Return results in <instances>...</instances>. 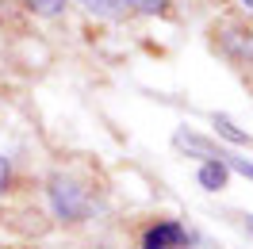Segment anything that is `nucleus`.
Wrapping results in <instances>:
<instances>
[{"label":"nucleus","instance_id":"1","mask_svg":"<svg viewBox=\"0 0 253 249\" xmlns=\"http://www.w3.org/2000/svg\"><path fill=\"white\" fill-rule=\"evenodd\" d=\"M50 200H54V211H58V218L77 222V218L88 215L84 192H81L77 184H69V180H54V184H50Z\"/></svg>","mask_w":253,"mask_h":249},{"label":"nucleus","instance_id":"2","mask_svg":"<svg viewBox=\"0 0 253 249\" xmlns=\"http://www.w3.org/2000/svg\"><path fill=\"white\" fill-rule=\"evenodd\" d=\"M184 246H188V234L180 222H158L142 238V249H184Z\"/></svg>","mask_w":253,"mask_h":249},{"label":"nucleus","instance_id":"3","mask_svg":"<svg viewBox=\"0 0 253 249\" xmlns=\"http://www.w3.org/2000/svg\"><path fill=\"white\" fill-rule=\"evenodd\" d=\"M200 184H204L207 192L226 188V161H207L204 169H200Z\"/></svg>","mask_w":253,"mask_h":249},{"label":"nucleus","instance_id":"4","mask_svg":"<svg viewBox=\"0 0 253 249\" xmlns=\"http://www.w3.org/2000/svg\"><path fill=\"white\" fill-rule=\"evenodd\" d=\"M27 4H31L39 16H58V12L65 8V0H27Z\"/></svg>","mask_w":253,"mask_h":249},{"label":"nucleus","instance_id":"5","mask_svg":"<svg viewBox=\"0 0 253 249\" xmlns=\"http://www.w3.org/2000/svg\"><path fill=\"white\" fill-rule=\"evenodd\" d=\"M215 126H219V130H222V134H226L230 142H250V134H242V130H238L230 119H226V115H219V119H215Z\"/></svg>","mask_w":253,"mask_h":249},{"label":"nucleus","instance_id":"6","mask_svg":"<svg viewBox=\"0 0 253 249\" xmlns=\"http://www.w3.org/2000/svg\"><path fill=\"white\" fill-rule=\"evenodd\" d=\"M123 4L138 8V12H165V4H169V0H123Z\"/></svg>","mask_w":253,"mask_h":249},{"label":"nucleus","instance_id":"7","mask_svg":"<svg viewBox=\"0 0 253 249\" xmlns=\"http://www.w3.org/2000/svg\"><path fill=\"white\" fill-rule=\"evenodd\" d=\"M84 4H88L92 12H104V16H115V12H119L115 4H123V0H84Z\"/></svg>","mask_w":253,"mask_h":249},{"label":"nucleus","instance_id":"8","mask_svg":"<svg viewBox=\"0 0 253 249\" xmlns=\"http://www.w3.org/2000/svg\"><path fill=\"white\" fill-rule=\"evenodd\" d=\"M222 161H226V165H230V169H238V172H246V176H250V180H253V165H250V161H242V157H230V154H222Z\"/></svg>","mask_w":253,"mask_h":249},{"label":"nucleus","instance_id":"9","mask_svg":"<svg viewBox=\"0 0 253 249\" xmlns=\"http://www.w3.org/2000/svg\"><path fill=\"white\" fill-rule=\"evenodd\" d=\"M12 188V165H8V157H0V196Z\"/></svg>","mask_w":253,"mask_h":249},{"label":"nucleus","instance_id":"10","mask_svg":"<svg viewBox=\"0 0 253 249\" xmlns=\"http://www.w3.org/2000/svg\"><path fill=\"white\" fill-rule=\"evenodd\" d=\"M242 4H246V8H250V12H253V0H242Z\"/></svg>","mask_w":253,"mask_h":249},{"label":"nucleus","instance_id":"11","mask_svg":"<svg viewBox=\"0 0 253 249\" xmlns=\"http://www.w3.org/2000/svg\"><path fill=\"white\" fill-rule=\"evenodd\" d=\"M246 226H250V234H253V218H250V222H246Z\"/></svg>","mask_w":253,"mask_h":249}]
</instances>
